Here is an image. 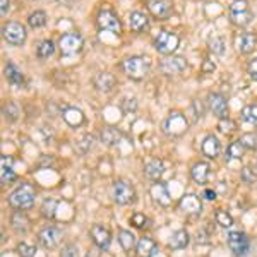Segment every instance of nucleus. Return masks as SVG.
Masks as SVG:
<instances>
[{
	"mask_svg": "<svg viewBox=\"0 0 257 257\" xmlns=\"http://www.w3.org/2000/svg\"><path fill=\"white\" fill-rule=\"evenodd\" d=\"M214 70V64H211L209 60H204V65H202V72L208 74V72H213Z\"/></svg>",
	"mask_w": 257,
	"mask_h": 257,
	"instance_id": "obj_51",
	"label": "nucleus"
},
{
	"mask_svg": "<svg viewBox=\"0 0 257 257\" xmlns=\"http://www.w3.org/2000/svg\"><path fill=\"white\" fill-rule=\"evenodd\" d=\"M248 76H250L254 81H257V59H254L250 64H248Z\"/></svg>",
	"mask_w": 257,
	"mask_h": 257,
	"instance_id": "obj_48",
	"label": "nucleus"
},
{
	"mask_svg": "<svg viewBox=\"0 0 257 257\" xmlns=\"http://www.w3.org/2000/svg\"><path fill=\"white\" fill-rule=\"evenodd\" d=\"M228 14H230L231 23L238 28L248 26V24L252 23V19H254V12H252L247 0H233V2L230 4Z\"/></svg>",
	"mask_w": 257,
	"mask_h": 257,
	"instance_id": "obj_3",
	"label": "nucleus"
},
{
	"mask_svg": "<svg viewBox=\"0 0 257 257\" xmlns=\"http://www.w3.org/2000/svg\"><path fill=\"white\" fill-rule=\"evenodd\" d=\"M93 82H94V88L98 91H101V93H110V91H113V88L117 86V77L111 72H99L94 76Z\"/></svg>",
	"mask_w": 257,
	"mask_h": 257,
	"instance_id": "obj_20",
	"label": "nucleus"
},
{
	"mask_svg": "<svg viewBox=\"0 0 257 257\" xmlns=\"http://www.w3.org/2000/svg\"><path fill=\"white\" fill-rule=\"evenodd\" d=\"M62 118L65 120V123L70 127H81L86 122V115L82 113V110L76 108V106H67L62 111Z\"/></svg>",
	"mask_w": 257,
	"mask_h": 257,
	"instance_id": "obj_21",
	"label": "nucleus"
},
{
	"mask_svg": "<svg viewBox=\"0 0 257 257\" xmlns=\"http://www.w3.org/2000/svg\"><path fill=\"white\" fill-rule=\"evenodd\" d=\"M35 201H36V190L28 182L18 185L9 196V206L18 211L31 209L35 206Z\"/></svg>",
	"mask_w": 257,
	"mask_h": 257,
	"instance_id": "obj_1",
	"label": "nucleus"
},
{
	"mask_svg": "<svg viewBox=\"0 0 257 257\" xmlns=\"http://www.w3.org/2000/svg\"><path fill=\"white\" fill-rule=\"evenodd\" d=\"M163 173H165V165H163V161L158 158L148 161V163L144 165V175H146V178H149V180L158 182L160 178L163 177Z\"/></svg>",
	"mask_w": 257,
	"mask_h": 257,
	"instance_id": "obj_24",
	"label": "nucleus"
},
{
	"mask_svg": "<svg viewBox=\"0 0 257 257\" xmlns=\"http://www.w3.org/2000/svg\"><path fill=\"white\" fill-rule=\"evenodd\" d=\"M209 173H211V167L206 161H197V163L190 168V177H192V180L199 185H204L206 182H208Z\"/></svg>",
	"mask_w": 257,
	"mask_h": 257,
	"instance_id": "obj_23",
	"label": "nucleus"
},
{
	"mask_svg": "<svg viewBox=\"0 0 257 257\" xmlns=\"http://www.w3.org/2000/svg\"><path fill=\"white\" fill-rule=\"evenodd\" d=\"M180 47V38L172 31H160L155 40V48L161 55H172Z\"/></svg>",
	"mask_w": 257,
	"mask_h": 257,
	"instance_id": "obj_7",
	"label": "nucleus"
},
{
	"mask_svg": "<svg viewBox=\"0 0 257 257\" xmlns=\"http://www.w3.org/2000/svg\"><path fill=\"white\" fill-rule=\"evenodd\" d=\"M122 108H123V111H136L138 110V99L136 98H125L122 101Z\"/></svg>",
	"mask_w": 257,
	"mask_h": 257,
	"instance_id": "obj_46",
	"label": "nucleus"
},
{
	"mask_svg": "<svg viewBox=\"0 0 257 257\" xmlns=\"http://www.w3.org/2000/svg\"><path fill=\"white\" fill-rule=\"evenodd\" d=\"M214 219H216L218 225L223 228H230L233 225V218H231V214L226 213L225 209H218L216 213H214Z\"/></svg>",
	"mask_w": 257,
	"mask_h": 257,
	"instance_id": "obj_38",
	"label": "nucleus"
},
{
	"mask_svg": "<svg viewBox=\"0 0 257 257\" xmlns=\"http://www.w3.org/2000/svg\"><path fill=\"white\" fill-rule=\"evenodd\" d=\"M243 153H245V148H243V144L238 141H233V143H230V146L226 149V161H233V160H242Z\"/></svg>",
	"mask_w": 257,
	"mask_h": 257,
	"instance_id": "obj_32",
	"label": "nucleus"
},
{
	"mask_svg": "<svg viewBox=\"0 0 257 257\" xmlns=\"http://www.w3.org/2000/svg\"><path fill=\"white\" fill-rule=\"evenodd\" d=\"M189 131V122L182 111H170L163 122V132L168 138H180Z\"/></svg>",
	"mask_w": 257,
	"mask_h": 257,
	"instance_id": "obj_4",
	"label": "nucleus"
},
{
	"mask_svg": "<svg viewBox=\"0 0 257 257\" xmlns=\"http://www.w3.org/2000/svg\"><path fill=\"white\" fill-rule=\"evenodd\" d=\"M149 194H151L153 201L156 202L158 206H163V208H168L172 204V196L168 192V187L163 184V182H155L149 189Z\"/></svg>",
	"mask_w": 257,
	"mask_h": 257,
	"instance_id": "obj_18",
	"label": "nucleus"
},
{
	"mask_svg": "<svg viewBox=\"0 0 257 257\" xmlns=\"http://www.w3.org/2000/svg\"><path fill=\"white\" fill-rule=\"evenodd\" d=\"M118 242H120V245H122V248L125 252H131L132 248L138 245L134 233H132L131 230H120L118 231Z\"/></svg>",
	"mask_w": 257,
	"mask_h": 257,
	"instance_id": "obj_31",
	"label": "nucleus"
},
{
	"mask_svg": "<svg viewBox=\"0 0 257 257\" xmlns=\"http://www.w3.org/2000/svg\"><path fill=\"white\" fill-rule=\"evenodd\" d=\"M202 197H204L206 201H216V192H214L213 189H204V192H202Z\"/></svg>",
	"mask_w": 257,
	"mask_h": 257,
	"instance_id": "obj_50",
	"label": "nucleus"
},
{
	"mask_svg": "<svg viewBox=\"0 0 257 257\" xmlns=\"http://www.w3.org/2000/svg\"><path fill=\"white\" fill-rule=\"evenodd\" d=\"M19 106L18 103L14 101H7V105H4V115H6V118L9 120V122H16V120L19 118Z\"/></svg>",
	"mask_w": 257,
	"mask_h": 257,
	"instance_id": "obj_37",
	"label": "nucleus"
},
{
	"mask_svg": "<svg viewBox=\"0 0 257 257\" xmlns=\"http://www.w3.org/2000/svg\"><path fill=\"white\" fill-rule=\"evenodd\" d=\"M255 168H257V161H255Z\"/></svg>",
	"mask_w": 257,
	"mask_h": 257,
	"instance_id": "obj_52",
	"label": "nucleus"
},
{
	"mask_svg": "<svg viewBox=\"0 0 257 257\" xmlns=\"http://www.w3.org/2000/svg\"><path fill=\"white\" fill-rule=\"evenodd\" d=\"M240 117L248 125H257V105H247L240 111Z\"/></svg>",
	"mask_w": 257,
	"mask_h": 257,
	"instance_id": "obj_35",
	"label": "nucleus"
},
{
	"mask_svg": "<svg viewBox=\"0 0 257 257\" xmlns=\"http://www.w3.org/2000/svg\"><path fill=\"white\" fill-rule=\"evenodd\" d=\"M96 24L101 31H108L111 35H122V23H120L118 16L113 11H101L96 18Z\"/></svg>",
	"mask_w": 257,
	"mask_h": 257,
	"instance_id": "obj_10",
	"label": "nucleus"
},
{
	"mask_svg": "<svg viewBox=\"0 0 257 257\" xmlns=\"http://www.w3.org/2000/svg\"><path fill=\"white\" fill-rule=\"evenodd\" d=\"M209 50L214 55H223L225 53V40L221 36H213L209 40Z\"/></svg>",
	"mask_w": 257,
	"mask_h": 257,
	"instance_id": "obj_41",
	"label": "nucleus"
},
{
	"mask_svg": "<svg viewBox=\"0 0 257 257\" xmlns=\"http://www.w3.org/2000/svg\"><path fill=\"white\" fill-rule=\"evenodd\" d=\"M2 36L12 47H21L28 38V31L24 24L18 23V21H11V23L2 26Z\"/></svg>",
	"mask_w": 257,
	"mask_h": 257,
	"instance_id": "obj_5",
	"label": "nucleus"
},
{
	"mask_svg": "<svg viewBox=\"0 0 257 257\" xmlns=\"http://www.w3.org/2000/svg\"><path fill=\"white\" fill-rule=\"evenodd\" d=\"M122 132L118 131V128L115 127H103L101 134H99V139H101L103 144H106V146H115V144L120 143V139H122Z\"/></svg>",
	"mask_w": 257,
	"mask_h": 257,
	"instance_id": "obj_30",
	"label": "nucleus"
},
{
	"mask_svg": "<svg viewBox=\"0 0 257 257\" xmlns=\"http://www.w3.org/2000/svg\"><path fill=\"white\" fill-rule=\"evenodd\" d=\"M125 76L132 81H143L151 72V60L143 55H132L122 62Z\"/></svg>",
	"mask_w": 257,
	"mask_h": 257,
	"instance_id": "obj_2",
	"label": "nucleus"
},
{
	"mask_svg": "<svg viewBox=\"0 0 257 257\" xmlns=\"http://www.w3.org/2000/svg\"><path fill=\"white\" fill-rule=\"evenodd\" d=\"M111 197L120 206L132 204L136 201V189L125 180H115L111 185Z\"/></svg>",
	"mask_w": 257,
	"mask_h": 257,
	"instance_id": "obj_6",
	"label": "nucleus"
},
{
	"mask_svg": "<svg viewBox=\"0 0 257 257\" xmlns=\"http://www.w3.org/2000/svg\"><path fill=\"white\" fill-rule=\"evenodd\" d=\"M11 226L12 230L16 231L18 235H24L31 226V219L28 218V214L24 211H16L11 218Z\"/></svg>",
	"mask_w": 257,
	"mask_h": 257,
	"instance_id": "obj_22",
	"label": "nucleus"
},
{
	"mask_svg": "<svg viewBox=\"0 0 257 257\" xmlns=\"http://www.w3.org/2000/svg\"><path fill=\"white\" fill-rule=\"evenodd\" d=\"M57 206H59V202H57L55 199H45L43 204H41V214H43V218H48V219L55 218Z\"/></svg>",
	"mask_w": 257,
	"mask_h": 257,
	"instance_id": "obj_36",
	"label": "nucleus"
},
{
	"mask_svg": "<svg viewBox=\"0 0 257 257\" xmlns=\"http://www.w3.org/2000/svg\"><path fill=\"white\" fill-rule=\"evenodd\" d=\"M18 254H19V257H35L36 255V247L31 245V243L21 242L18 245Z\"/></svg>",
	"mask_w": 257,
	"mask_h": 257,
	"instance_id": "obj_43",
	"label": "nucleus"
},
{
	"mask_svg": "<svg viewBox=\"0 0 257 257\" xmlns=\"http://www.w3.org/2000/svg\"><path fill=\"white\" fill-rule=\"evenodd\" d=\"M240 178L243 180V184L252 185V184H255V180H257V172L250 167H243L242 172H240Z\"/></svg>",
	"mask_w": 257,
	"mask_h": 257,
	"instance_id": "obj_42",
	"label": "nucleus"
},
{
	"mask_svg": "<svg viewBox=\"0 0 257 257\" xmlns=\"http://www.w3.org/2000/svg\"><path fill=\"white\" fill-rule=\"evenodd\" d=\"M235 47H237V52L242 53V55H248L252 53L257 47V35L252 31H242L235 36Z\"/></svg>",
	"mask_w": 257,
	"mask_h": 257,
	"instance_id": "obj_13",
	"label": "nucleus"
},
{
	"mask_svg": "<svg viewBox=\"0 0 257 257\" xmlns=\"http://www.w3.org/2000/svg\"><path fill=\"white\" fill-rule=\"evenodd\" d=\"M81 144L84 146V148H82V151H81L82 155H84V153H88L89 149L93 148V136H84V138H82V141H81L79 144H77V146H81Z\"/></svg>",
	"mask_w": 257,
	"mask_h": 257,
	"instance_id": "obj_47",
	"label": "nucleus"
},
{
	"mask_svg": "<svg viewBox=\"0 0 257 257\" xmlns=\"http://www.w3.org/2000/svg\"><path fill=\"white\" fill-rule=\"evenodd\" d=\"M60 238H62V231L55 226H45L38 233L40 245L43 248H47V250H52V248H55L59 245Z\"/></svg>",
	"mask_w": 257,
	"mask_h": 257,
	"instance_id": "obj_11",
	"label": "nucleus"
},
{
	"mask_svg": "<svg viewBox=\"0 0 257 257\" xmlns=\"http://www.w3.org/2000/svg\"><path fill=\"white\" fill-rule=\"evenodd\" d=\"M201 151H202V155H204L206 158H209V160L218 158L219 153H221V144H219V139L214 134L206 136L204 141H202Z\"/></svg>",
	"mask_w": 257,
	"mask_h": 257,
	"instance_id": "obj_19",
	"label": "nucleus"
},
{
	"mask_svg": "<svg viewBox=\"0 0 257 257\" xmlns=\"http://www.w3.org/2000/svg\"><path fill=\"white\" fill-rule=\"evenodd\" d=\"M53 53H55V43H53L52 40H43L38 45V48H36V55H38V59L41 60L50 59Z\"/></svg>",
	"mask_w": 257,
	"mask_h": 257,
	"instance_id": "obj_33",
	"label": "nucleus"
},
{
	"mask_svg": "<svg viewBox=\"0 0 257 257\" xmlns=\"http://www.w3.org/2000/svg\"><path fill=\"white\" fill-rule=\"evenodd\" d=\"M187 69V60L184 57H168L160 64V70L165 76H178Z\"/></svg>",
	"mask_w": 257,
	"mask_h": 257,
	"instance_id": "obj_14",
	"label": "nucleus"
},
{
	"mask_svg": "<svg viewBox=\"0 0 257 257\" xmlns=\"http://www.w3.org/2000/svg\"><path fill=\"white\" fill-rule=\"evenodd\" d=\"M91 240L96 245L99 250H108L111 245V233L108 228H105L103 225H93L89 230Z\"/></svg>",
	"mask_w": 257,
	"mask_h": 257,
	"instance_id": "obj_12",
	"label": "nucleus"
},
{
	"mask_svg": "<svg viewBox=\"0 0 257 257\" xmlns=\"http://www.w3.org/2000/svg\"><path fill=\"white\" fill-rule=\"evenodd\" d=\"M146 223H148V218L144 216L143 213H134L131 216V225L134 228H144L146 226Z\"/></svg>",
	"mask_w": 257,
	"mask_h": 257,
	"instance_id": "obj_44",
	"label": "nucleus"
},
{
	"mask_svg": "<svg viewBox=\"0 0 257 257\" xmlns=\"http://www.w3.org/2000/svg\"><path fill=\"white\" fill-rule=\"evenodd\" d=\"M11 9V0H0V14L6 18L7 12Z\"/></svg>",
	"mask_w": 257,
	"mask_h": 257,
	"instance_id": "obj_49",
	"label": "nucleus"
},
{
	"mask_svg": "<svg viewBox=\"0 0 257 257\" xmlns=\"http://www.w3.org/2000/svg\"><path fill=\"white\" fill-rule=\"evenodd\" d=\"M60 257H79V250H77V245L74 243H67L60 252Z\"/></svg>",
	"mask_w": 257,
	"mask_h": 257,
	"instance_id": "obj_45",
	"label": "nucleus"
},
{
	"mask_svg": "<svg viewBox=\"0 0 257 257\" xmlns=\"http://www.w3.org/2000/svg\"><path fill=\"white\" fill-rule=\"evenodd\" d=\"M82 47H84V40H82V36L79 33H65V35H62L59 40L60 53L65 57L79 53Z\"/></svg>",
	"mask_w": 257,
	"mask_h": 257,
	"instance_id": "obj_9",
	"label": "nucleus"
},
{
	"mask_svg": "<svg viewBox=\"0 0 257 257\" xmlns=\"http://www.w3.org/2000/svg\"><path fill=\"white\" fill-rule=\"evenodd\" d=\"M226 243L235 257H245L250 250V240L243 231H230L226 235Z\"/></svg>",
	"mask_w": 257,
	"mask_h": 257,
	"instance_id": "obj_8",
	"label": "nucleus"
},
{
	"mask_svg": "<svg viewBox=\"0 0 257 257\" xmlns=\"http://www.w3.org/2000/svg\"><path fill=\"white\" fill-rule=\"evenodd\" d=\"M4 74H6L7 82L14 86V88H23L24 86V74L18 69L16 64L9 62V64L6 65V69H4Z\"/></svg>",
	"mask_w": 257,
	"mask_h": 257,
	"instance_id": "obj_27",
	"label": "nucleus"
},
{
	"mask_svg": "<svg viewBox=\"0 0 257 257\" xmlns=\"http://www.w3.org/2000/svg\"><path fill=\"white\" fill-rule=\"evenodd\" d=\"M12 160L9 156H2V160H0V180H2V184H11V182L18 180V175H16V172L12 170Z\"/></svg>",
	"mask_w": 257,
	"mask_h": 257,
	"instance_id": "obj_29",
	"label": "nucleus"
},
{
	"mask_svg": "<svg viewBox=\"0 0 257 257\" xmlns=\"http://www.w3.org/2000/svg\"><path fill=\"white\" fill-rule=\"evenodd\" d=\"M208 108L209 111H213L218 118H225L228 117V103L226 98L219 93H209L208 94Z\"/></svg>",
	"mask_w": 257,
	"mask_h": 257,
	"instance_id": "obj_17",
	"label": "nucleus"
},
{
	"mask_svg": "<svg viewBox=\"0 0 257 257\" xmlns=\"http://www.w3.org/2000/svg\"><path fill=\"white\" fill-rule=\"evenodd\" d=\"M47 12L45 11H35L28 16V24L33 28V30H38V28H43L47 24Z\"/></svg>",
	"mask_w": 257,
	"mask_h": 257,
	"instance_id": "obj_34",
	"label": "nucleus"
},
{
	"mask_svg": "<svg viewBox=\"0 0 257 257\" xmlns=\"http://www.w3.org/2000/svg\"><path fill=\"white\" fill-rule=\"evenodd\" d=\"M190 242V235L187 230H178L175 233L170 237V242H168V247L172 248V250H182V248H185L189 245Z\"/></svg>",
	"mask_w": 257,
	"mask_h": 257,
	"instance_id": "obj_28",
	"label": "nucleus"
},
{
	"mask_svg": "<svg viewBox=\"0 0 257 257\" xmlns=\"http://www.w3.org/2000/svg\"><path fill=\"white\" fill-rule=\"evenodd\" d=\"M128 26H131V30L134 33H143L149 28V18L144 12L134 11L128 16Z\"/></svg>",
	"mask_w": 257,
	"mask_h": 257,
	"instance_id": "obj_26",
	"label": "nucleus"
},
{
	"mask_svg": "<svg viewBox=\"0 0 257 257\" xmlns=\"http://www.w3.org/2000/svg\"><path fill=\"white\" fill-rule=\"evenodd\" d=\"M178 208L180 211H184L185 214H190V216H199L202 213V202L201 199L194 194H185L184 197L178 201Z\"/></svg>",
	"mask_w": 257,
	"mask_h": 257,
	"instance_id": "obj_16",
	"label": "nucleus"
},
{
	"mask_svg": "<svg viewBox=\"0 0 257 257\" xmlns=\"http://www.w3.org/2000/svg\"><path fill=\"white\" fill-rule=\"evenodd\" d=\"M136 252H138V257H153L158 252V245L151 237H141L136 245Z\"/></svg>",
	"mask_w": 257,
	"mask_h": 257,
	"instance_id": "obj_25",
	"label": "nucleus"
},
{
	"mask_svg": "<svg viewBox=\"0 0 257 257\" xmlns=\"http://www.w3.org/2000/svg\"><path fill=\"white\" fill-rule=\"evenodd\" d=\"M240 143L243 144V148L248 151H257V134L255 132H247L240 138Z\"/></svg>",
	"mask_w": 257,
	"mask_h": 257,
	"instance_id": "obj_39",
	"label": "nucleus"
},
{
	"mask_svg": "<svg viewBox=\"0 0 257 257\" xmlns=\"http://www.w3.org/2000/svg\"><path fill=\"white\" fill-rule=\"evenodd\" d=\"M218 128H219V132H223V134L228 136V134H233V132L237 131V123H235L230 117H225V118H219Z\"/></svg>",
	"mask_w": 257,
	"mask_h": 257,
	"instance_id": "obj_40",
	"label": "nucleus"
},
{
	"mask_svg": "<svg viewBox=\"0 0 257 257\" xmlns=\"http://www.w3.org/2000/svg\"><path fill=\"white\" fill-rule=\"evenodd\" d=\"M148 9L153 14V18H156L158 21L168 19L173 12V7H172V2H170V0H149Z\"/></svg>",
	"mask_w": 257,
	"mask_h": 257,
	"instance_id": "obj_15",
	"label": "nucleus"
}]
</instances>
